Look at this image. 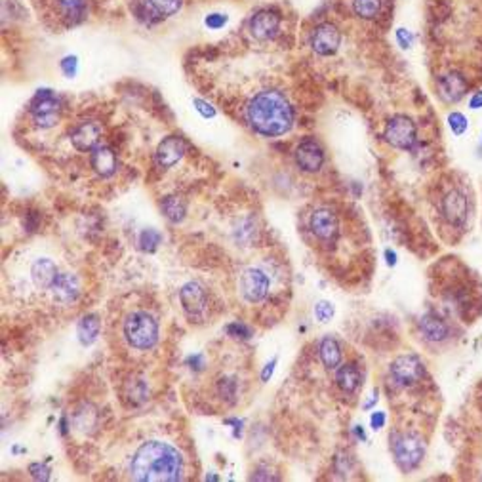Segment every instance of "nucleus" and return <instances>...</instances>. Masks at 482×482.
<instances>
[{"label":"nucleus","instance_id":"nucleus-36","mask_svg":"<svg viewBox=\"0 0 482 482\" xmlns=\"http://www.w3.org/2000/svg\"><path fill=\"white\" fill-rule=\"evenodd\" d=\"M252 237H254V223L250 220H245L240 223V229H238V238L242 242H250Z\"/></svg>","mask_w":482,"mask_h":482},{"label":"nucleus","instance_id":"nucleus-22","mask_svg":"<svg viewBox=\"0 0 482 482\" xmlns=\"http://www.w3.org/2000/svg\"><path fill=\"white\" fill-rule=\"evenodd\" d=\"M360 380H363L360 370L351 363L343 364V366H340L338 372H336V381H338V385H340L341 391H346V393L357 391L358 385H360Z\"/></svg>","mask_w":482,"mask_h":482},{"label":"nucleus","instance_id":"nucleus-9","mask_svg":"<svg viewBox=\"0 0 482 482\" xmlns=\"http://www.w3.org/2000/svg\"><path fill=\"white\" fill-rule=\"evenodd\" d=\"M296 164L299 170H304L307 173L318 172L324 164V149L321 147V143L313 139V137H305L304 141H299L294 153Z\"/></svg>","mask_w":482,"mask_h":482},{"label":"nucleus","instance_id":"nucleus-17","mask_svg":"<svg viewBox=\"0 0 482 482\" xmlns=\"http://www.w3.org/2000/svg\"><path fill=\"white\" fill-rule=\"evenodd\" d=\"M437 92L442 102L458 103L467 94V80L461 73H446L437 80Z\"/></svg>","mask_w":482,"mask_h":482},{"label":"nucleus","instance_id":"nucleus-1","mask_svg":"<svg viewBox=\"0 0 482 482\" xmlns=\"http://www.w3.org/2000/svg\"><path fill=\"white\" fill-rule=\"evenodd\" d=\"M130 476L139 482H176L183 476V458L168 442L149 441L137 448Z\"/></svg>","mask_w":482,"mask_h":482},{"label":"nucleus","instance_id":"nucleus-24","mask_svg":"<svg viewBox=\"0 0 482 482\" xmlns=\"http://www.w3.org/2000/svg\"><path fill=\"white\" fill-rule=\"evenodd\" d=\"M100 318L95 315H86L82 316V321L78 322V340L82 346H92L95 340H97V336H100Z\"/></svg>","mask_w":482,"mask_h":482},{"label":"nucleus","instance_id":"nucleus-30","mask_svg":"<svg viewBox=\"0 0 482 482\" xmlns=\"http://www.w3.org/2000/svg\"><path fill=\"white\" fill-rule=\"evenodd\" d=\"M84 2L86 0H58V4L63 8V12H65L67 18H80L84 12Z\"/></svg>","mask_w":482,"mask_h":482},{"label":"nucleus","instance_id":"nucleus-31","mask_svg":"<svg viewBox=\"0 0 482 482\" xmlns=\"http://www.w3.org/2000/svg\"><path fill=\"white\" fill-rule=\"evenodd\" d=\"M130 400L132 402H136V405H141L143 400L147 399V389H145V383L141 380L132 381L130 385Z\"/></svg>","mask_w":482,"mask_h":482},{"label":"nucleus","instance_id":"nucleus-11","mask_svg":"<svg viewBox=\"0 0 482 482\" xmlns=\"http://www.w3.org/2000/svg\"><path fill=\"white\" fill-rule=\"evenodd\" d=\"M31 280L38 290L44 292H52L54 290L55 282L60 280L61 271L50 257H38L31 263Z\"/></svg>","mask_w":482,"mask_h":482},{"label":"nucleus","instance_id":"nucleus-35","mask_svg":"<svg viewBox=\"0 0 482 482\" xmlns=\"http://www.w3.org/2000/svg\"><path fill=\"white\" fill-rule=\"evenodd\" d=\"M29 473L35 481H48L50 478V469L44 464H33L29 465Z\"/></svg>","mask_w":482,"mask_h":482},{"label":"nucleus","instance_id":"nucleus-2","mask_svg":"<svg viewBox=\"0 0 482 482\" xmlns=\"http://www.w3.org/2000/svg\"><path fill=\"white\" fill-rule=\"evenodd\" d=\"M246 120L262 136H282L294 124V109L284 94L263 90L246 105Z\"/></svg>","mask_w":482,"mask_h":482},{"label":"nucleus","instance_id":"nucleus-39","mask_svg":"<svg viewBox=\"0 0 482 482\" xmlns=\"http://www.w3.org/2000/svg\"><path fill=\"white\" fill-rule=\"evenodd\" d=\"M225 23L227 18L223 14H212V16L206 18V27H210V29H220V27H223Z\"/></svg>","mask_w":482,"mask_h":482},{"label":"nucleus","instance_id":"nucleus-34","mask_svg":"<svg viewBox=\"0 0 482 482\" xmlns=\"http://www.w3.org/2000/svg\"><path fill=\"white\" fill-rule=\"evenodd\" d=\"M333 315V305L328 304V301H321V304L315 307V316L321 322H328Z\"/></svg>","mask_w":482,"mask_h":482},{"label":"nucleus","instance_id":"nucleus-10","mask_svg":"<svg viewBox=\"0 0 482 482\" xmlns=\"http://www.w3.org/2000/svg\"><path fill=\"white\" fill-rule=\"evenodd\" d=\"M341 44V33L333 23H321L311 33V48L318 55H333Z\"/></svg>","mask_w":482,"mask_h":482},{"label":"nucleus","instance_id":"nucleus-23","mask_svg":"<svg viewBox=\"0 0 482 482\" xmlns=\"http://www.w3.org/2000/svg\"><path fill=\"white\" fill-rule=\"evenodd\" d=\"M318 353H321V360L322 364L326 366L328 370L338 368L341 363V349L338 346V341L333 340V338H324L321 341V347H318Z\"/></svg>","mask_w":482,"mask_h":482},{"label":"nucleus","instance_id":"nucleus-26","mask_svg":"<svg viewBox=\"0 0 482 482\" xmlns=\"http://www.w3.org/2000/svg\"><path fill=\"white\" fill-rule=\"evenodd\" d=\"M73 425L78 429V431H82V433H90V431H94L95 425H97V412H95L94 406L90 405H82L75 412V416H73Z\"/></svg>","mask_w":482,"mask_h":482},{"label":"nucleus","instance_id":"nucleus-8","mask_svg":"<svg viewBox=\"0 0 482 482\" xmlns=\"http://www.w3.org/2000/svg\"><path fill=\"white\" fill-rule=\"evenodd\" d=\"M423 374H425V366H423L422 358L416 355H402V357L395 358L391 364V375L402 387L422 381Z\"/></svg>","mask_w":482,"mask_h":482},{"label":"nucleus","instance_id":"nucleus-27","mask_svg":"<svg viewBox=\"0 0 482 482\" xmlns=\"http://www.w3.org/2000/svg\"><path fill=\"white\" fill-rule=\"evenodd\" d=\"M353 12L360 19H374L381 12V0H353Z\"/></svg>","mask_w":482,"mask_h":482},{"label":"nucleus","instance_id":"nucleus-4","mask_svg":"<svg viewBox=\"0 0 482 482\" xmlns=\"http://www.w3.org/2000/svg\"><path fill=\"white\" fill-rule=\"evenodd\" d=\"M60 100L52 90H38L35 97L31 100L29 113L41 128H52L60 120Z\"/></svg>","mask_w":482,"mask_h":482},{"label":"nucleus","instance_id":"nucleus-29","mask_svg":"<svg viewBox=\"0 0 482 482\" xmlns=\"http://www.w3.org/2000/svg\"><path fill=\"white\" fill-rule=\"evenodd\" d=\"M162 242V235L156 229H145L139 237V245H141V250L145 252H155L156 246Z\"/></svg>","mask_w":482,"mask_h":482},{"label":"nucleus","instance_id":"nucleus-5","mask_svg":"<svg viewBox=\"0 0 482 482\" xmlns=\"http://www.w3.org/2000/svg\"><path fill=\"white\" fill-rule=\"evenodd\" d=\"M383 137L389 145H393L397 149L410 151L417 141V130L414 120L406 114H395L393 119H389Z\"/></svg>","mask_w":482,"mask_h":482},{"label":"nucleus","instance_id":"nucleus-15","mask_svg":"<svg viewBox=\"0 0 482 482\" xmlns=\"http://www.w3.org/2000/svg\"><path fill=\"white\" fill-rule=\"evenodd\" d=\"M311 231L316 238H321L324 242H330L338 237L340 232V223H338V215L333 214L332 210L318 208L311 214Z\"/></svg>","mask_w":482,"mask_h":482},{"label":"nucleus","instance_id":"nucleus-13","mask_svg":"<svg viewBox=\"0 0 482 482\" xmlns=\"http://www.w3.org/2000/svg\"><path fill=\"white\" fill-rule=\"evenodd\" d=\"M185 151H187V145H185L183 137L179 136L164 137V139L159 143V147H156L155 153L156 166L162 168V170L172 168L173 164H178V162L183 159Z\"/></svg>","mask_w":482,"mask_h":482},{"label":"nucleus","instance_id":"nucleus-44","mask_svg":"<svg viewBox=\"0 0 482 482\" xmlns=\"http://www.w3.org/2000/svg\"><path fill=\"white\" fill-rule=\"evenodd\" d=\"M385 256H387L389 265H395V263H397V254H395V252L387 250V252H385Z\"/></svg>","mask_w":482,"mask_h":482},{"label":"nucleus","instance_id":"nucleus-25","mask_svg":"<svg viewBox=\"0 0 482 482\" xmlns=\"http://www.w3.org/2000/svg\"><path fill=\"white\" fill-rule=\"evenodd\" d=\"M162 214L166 215V220H170L172 223H179L183 221L185 214H187V204L181 197H176V195H170V197L162 198L161 203Z\"/></svg>","mask_w":482,"mask_h":482},{"label":"nucleus","instance_id":"nucleus-3","mask_svg":"<svg viewBox=\"0 0 482 482\" xmlns=\"http://www.w3.org/2000/svg\"><path fill=\"white\" fill-rule=\"evenodd\" d=\"M126 341L134 349H151L159 340V324L149 313H132L124 322Z\"/></svg>","mask_w":482,"mask_h":482},{"label":"nucleus","instance_id":"nucleus-37","mask_svg":"<svg viewBox=\"0 0 482 482\" xmlns=\"http://www.w3.org/2000/svg\"><path fill=\"white\" fill-rule=\"evenodd\" d=\"M77 67H78V61L75 55H71V58H65V60H61V71L65 73L67 77H75V73H77Z\"/></svg>","mask_w":482,"mask_h":482},{"label":"nucleus","instance_id":"nucleus-21","mask_svg":"<svg viewBox=\"0 0 482 482\" xmlns=\"http://www.w3.org/2000/svg\"><path fill=\"white\" fill-rule=\"evenodd\" d=\"M78 290H80V286H78L77 277H73L69 273H61L60 280L55 282L54 290L50 294H52V298L58 304H71V301L78 298Z\"/></svg>","mask_w":482,"mask_h":482},{"label":"nucleus","instance_id":"nucleus-42","mask_svg":"<svg viewBox=\"0 0 482 482\" xmlns=\"http://www.w3.org/2000/svg\"><path fill=\"white\" fill-rule=\"evenodd\" d=\"M274 364H277V358H273V360H271V363H269L267 366H265V370H263V372H262V380L263 381H269V377L273 375Z\"/></svg>","mask_w":482,"mask_h":482},{"label":"nucleus","instance_id":"nucleus-32","mask_svg":"<svg viewBox=\"0 0 482 482\" xmlns=\"http://www.w3.org/2000/svg\"><path fill=\"white\" fill-rule=\"evenodd\" d=\"M448 126H450V130H452L456 136H461V134L467 130L469 122H467V119H465L461 113H452L448 117Z\"/></svg>","mask_w":482,"mask_h":482},{"label":"nucleus","instance_id":"nucleus-6","mask_svg":"<svg viewBox=\"0 0 482 482\" xmlns=\"http://www.w3.org/2000/svg\"><path fill=\"white\" fill-rule=\"evenodd\" d=\"M179 301H181L185 315L189 316L191 321H204V316L208 313V296H206V290L198 282L185 284L181 288V292H179Z\"/></svg>","mask_w":482,"mask_h":482},{"label":"nucleus","instance_id":"nucleus-43","mask_svg":"<svg viewBox=\"0 0 482 482\" xmlns=\"http://www.w3.org/2000/svg\"><path fill=\"white\" fill-rule=\"evenodd\" d=\"M469 105H471V109H481L482 107V92H476V94L471 97Z\"/></svg>","mask_w":482,"mask_h":482},{"label":"nucleus","instance_id":"nucleus-41","mask_svg":"<svg viewBox=\"0 0 482 482\" xmlns=\"http://www.w3.org/2000/svg\"><path fill=\"white\" fill-rule=\"evenodd\" d=\"M372 429H381L383 425H385V414L383 412H375V414H372Z\"/></svg>","mask_w":482,"mask_h":482},{"label":"nucleus","instance_id":"nucleus-18","mask_svg":"<svg viewBox=\"0 0 482 482\" xmlns=\"http://www.w3.org/2000/svg\"><path fill=\"white\" fill-rule=\"evenodd\" d=\"M102 137V126L95 120H84L71 132V141L75 149L78 151H94Z\"/></svg>","mask_w":482,"mask_h":482},{"label":"nucleus","instance_id":"nucleus-12","mask_svg":"<svg viewBox=\"0 0 482 482\" xmlns=\"http://www.w3.org/2000/svg\"><path fill=\"white\" fill-rule=\"evenodd\" d=\"M240 292L246 301L257 304L269 294V279L262 269H246L240 279Z\"/></svg>","mask_w":482,"mask_h":482},{"label":"nucleus","instance_id":"nucleus-19","mask_svg":"<svg viewBox=\"0 0 482 482\" xmlns=\"http://www.w3.org/2000/svg\"><path fill=\"white\" fill-rule=\"evenodd\" d=\"M117 155L114 151L107 145H97L94 151H92V168L95 170L97 176L102 178H109L113 176L114 170H117Z\"/></svg>","mask_w":482,"mask_h":482},{"label":"nucleus","instance_id":"nucleus-14","mask_svg":"<svg viewBox=\"0 0 482 482\" xmlns=\"http://www.w3.org/2000/svg\"><path fill=\"white\" fill-rule=\"evenodd\" d=\"M250 35L259 42H267L277 36L280 29V16L273 10H259L250 19Z\"/></svg>","mask_w":482,"mask_h":482},{"label":"nucleus","instance_id":"nucleus-40","mask_svg":"<svg viewBox=\"0 0 482 482\" xmlns=\"http://www.w3.org/2000/svg\"><path fill=\"white\" fill-rule=\"evenodd\" d=\"M397 41L402 48H410L414 44V35L406 29H397Z\"/></svg>","mask_w":482,"mask_h":482},{"label":"nucleus","instance_id":"nucleus-20","mask_svg":"<svg viewBox=\"0 0 482 482\" xmlns=\"http://www.w3.org/2000/svg\"><path fill=\"white\" fill-rule=\"evenodd\" d=\"M419 332L427 341L431 343H439V341H444L450 333V328L441 316L437 315H425L419 321Z\"/></svg>","mask_w":482,"mask_h":482},{"label":"nucleus","instance_id":"nucleus-7","mask_svg":"<svg viewBox=\"0 0 482 482\" xmlns=\"http://www.w3.org/2000/svg\"><path fill=\"white\" fill-rule=\"evenodd\" d=\"M395 458L402 471L416 469L425 456V444L417 435H402L395 442Z\"/></svg>","mask_w":482,"mask_h":482},{"label":"nucleus","instance_id":"nucleus-28","mask_svg":"<svg viewBox=\"0 0 482 482\" xmlns=\"http://www.w3.org/2000/svg\"><path fill=\"white\" fill-rule=\"evenodd\" d=\"M147 2L159 18H170L173 14H178L181 8V0H147Z\"/></svg>","mask_w":482,"mask_h":482},{"label":"nucleus","instance_id":"nucleus-33","mask_svg":"<svg viewBox=\"0 0 482 482\" xmlns=\"http://www.w3.org/2000/svg\"><path fill=\"white\" fill-rule=\"evenodd\" d=\"M225 330L231 338H240V340H248V338H252L250 328L245 326V324H240V322H232V324H229Z\"/></svg>","mask_w":482,"mask_h":482},{"label":"nucleus","instance_id":"nucleus-16","mask_svg":"<svg viewBox=\"0 0 482 482\" xmlns=\"http://www.w3.org/2000/svg\"><path fill=\"white\" fill-rule=\"evenodd\" d=\"M442 214L452 225L461 227L467 221L469 215V200L464 193L458 189H452L446 193V197L442 198Z\"/></svg>","mask_w":482,"mask_h":482},{"label":"nucleus","instance_id":"nucleus-38","mask_svg":"<svg viewBox=\"0 0 482 482\" xmlns=\"http://www.w3.org/2000/svg\"><path fill=\"white\" fill-rule=\"evenodd\" d=\"M195 105H197V111L200 114H203L204 119H212V117H215V109L210 105V103L203 102V100H195Z\"/></svg>","mask_w":482,"mask_h":482}]
</instances>
